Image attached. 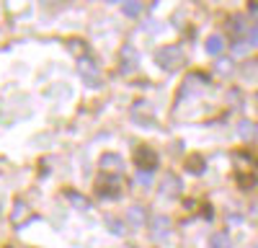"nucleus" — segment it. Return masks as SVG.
<instances>
[{"label": "nucleus", "mask_w": 258, "mask_h": 248, "mask_svg": "<svg viewBox=\"0 0 258 248\" xmlns=\"http://www.w3.org/2000/svg\"><path fill=\"white\" fill-rule=\"evenodd\" d=\"M155 62H158L163 70L173 73V70H178L183 65V49L176 47V44H168V47H163V49L155 52Z\"/></svg>", "instance_id": "f257e3e1"}, {"label": "nucleus", "mask_w": 258, "mask_h": 248, "mask_svg": "<svg viewBox=\"0 0 258 248\" xmlns=\"http://www.w3.org/2000/svg\"><path fill=\"white\" fill-rule=\"evenodd\" d=\"M78 70L85 80V86H91V88H98L101 86V75H98V68H96V62L91 57H80L78 59Z\"/></svg>", "instance_id": "f03ea898"}, {"label": "nucleus", "mask_w": 258, "mask_h": 248, "mask_svg": "<svg viewBox=\"0 0 258 248\" xmlns=\"http://www.w3.org/2000/svg\"><path fill=\"white\" fill-rule=\"evenodd\" d=\"M121 186H119V176H103L101 178V186H98V194L101 197H119Z\"/></svg>", "instance_id": "7ed1b4c3"}, {"label": "nucleus", "mask_w": 258, "mask_h": 248, "mask_svg": "<svg viewBox=\"0 0 258 248\" xmlns=\"http://www.w3.org/2000/svg\"><path fill=\"white\" fill-rule=\"evenodd\" d=\"M150 233H153V238H155V240H165V238H168V233H170V227H168V217H163V215L153 217Z\"/></svg>", "instance_id": "20e7f679"}, {"label": "nucleus", "mask_w": 258, "mask_h": 248, "mask_svg": "<svg viewBox=\"0 0 258 248\" xmlns=\"http://www.w3.org/2000/svg\"><path fill=\"white\" fill-rule=\"evenodd\" d=\"M178 192H181L178 176H173V173H165V178H163V186H160V194H163V197H176Z\"/></svg>", "instance_id": "39448f33"}, {"label": "nucleus", "mask_w": 258, "mask_h": 248, "mask_svg": "<svg viewBox=\"0 0 258 248\" xmlns=\"http://www.w3.org/2000/svg\"><path fill=\"white\" fill-rule=\"evenodd\" d=\"M145 220H147V215H145V207H140V204H132V207L126 210V222H129V225L142 227V225H145Z\"/></svg>", "instance_id": "423d86ee"}, {"label": "nucleus", "mask_w": 258, "mask_h": 248, "mask_svg": "<svg viewBox=\"0 0 258 248\" xmlns=\"http://www.w3.org/2000/svg\"><path fill=\"white\" fill-rule=\"evenodd\" d=\"M101 168H103V171H119V168H124V160H121L116 153H106V155L101 158Z\"/></svg>", "instance_id": "0eeeda50"}, {"label": "nucleus", "mask_w": 258, "mask_h": 248, "mask_svg": "<svg viewBox=\"0 0 258 248\" xmlns=\"http://www.w3.org/2000/svg\"><path fill=\"white\" fill-rule=\"evenodd\" d=\"M142 11H145V6H142V3H135V0H129V3H121V13H124L126 18H140Z\"/></svg>", "instance_id": "6e6552de"}, {"label": "nucleus", "mask_w": 258, "mask_h": 248, "mask_svg": "<svg viewBox=\"0 0 258 248\" xmlns=\"http://www.w3.org/2000/svg\"><path fill=\"white\" fill-rule=\"evenodd\" d=\"M204 49H207V54H220V52L225 49V39H222V36H209L207 44H204Z\"/></svg>", "instance_id": "1a4fd4ad"}, {"label": "nucleus", "mask_w": 258, "mask_h": 248, "mask_svg": "<svg viewBox=\"0 0 258 248\" xmlns=\"http://www.w3.org/2000/svg\"><path fill=\"white\" fill-rule=\"evenodd\" d=\"M121 54H126V65H121V70H124V73H132V70L137 68V52H135V47L126 44Z\"/></svg>", "instance_id": "9d476101"}, {"label": "nucleus", "mask_w": 258, "mask_h": 248, "mask_svg": "<svg viewBox=\"0 0 258 248\" xmlns=\"http://www.w3.org/2000/svg\"><path fill=\"white\" fill-rule=\"evenodd\" d=\"M209 248H232V243H230L227 233H214L209 238Z\"/></svg>", "instance_id": "9b49d317"}, {"label": "nucleus", "mask_w": 258, "mask_h": 248, "mask_svg": "<svg viewBox=\"0 0 258 248\" xmlns=\"http://www.w3.org/2000/svg\"><path fill=\"white\" fill-rule=\"evenodd\" d=\"M137 183H142L145 189L150 183H153V171H145V168H140V173H137Z\"/></svg>", "instance_id": "f8f14e48"}, {"label": "nucleus", "mask_w": 258, "mask_h": 248, "mask_svg": "<svg viewBox=\"0 0 258 248\" xmlns=\"http://www.w3.org/2000/svg\"><path fill=\"white\" fill-rule=\"evenodd\" d=\"M227 31H232V34L243 31V18H240V16H232V18H230V24H227Z\"/></svg>", "instance_id": "ddd939ff"}, {"label": "nucleus", "mask_w": 258, "mask_h": 248, "mask_svg": "<svg viewBox=\"0 0 258 248\" xmlns=\"http://www.w3.org/2000/svg\"><path fill=\"white\" fill-rule=\"evenodd\" d=\"M245 36H248V47H258V26L245 29Z\"/></svg>", "instance_id": "4468645a"}, {"label": "nucleus", "mask_w": 258, "mask_h": 248, "mask_svg": "<svg viewBox=\"0 0 258 248\" xmlns=\"http://www.w3.org/2000/svg\"><path fill=\"white\" fill-rule=\"evenodd\" d=\"M68 197H70L73 207H78V210H88V199L85 197H78V194H68Z\"/></svg>", "instance_id": "2eb2a0df"}, {"label": "nucleus", "mask_w": 258, "mask_h": 248, "mask_svg": "<svg viewBox=\"0 0 258 248\" xmlns=\"http://www.w3.org/2000/svg\"><path fill=\"white\" fill-rule=\"evenodd\" d=\"M240 137H255V127H253V124H248V121L240 124Z\"/></svg>", "instance_id": "dca6fc26"}, {"label": "nucleus", "mask_w": 258, "mask_h": 248, "mask_svg": "<svg viewBox=\"0 0 258 248\" xmlns=\"http://www.w3.org/2000/svg\"><path fill=\"white\" fill-rule=\"evenodd\" d=\"M109 230H111L114 235H124V225H121L119 220H109Z\"/></svg>", "instance_id": "f3484780"}, {"label": "nucleus", "mask_w": 258, "mask_h": 248, "mask_svg": "<svg viewBox=\"0 0 258 248\" xmlns=\"http://www.w3.org/2000/svg\"><path fill=\"white\" fill-rule=\"evenodd\" d=\"M26 212H29V210H26V204H18V207H16V210H13V222H18V220H21V217H24Z\"/></svg>", "instance_id": "a211bd4d"}, {"label": "nucleus", "mask_w": 258, "mask_h": 248, "mask_svg": "<svg viewBox=\"0 0 258 248\" xmlns=\"http://www.w3.org/2000/svg\"><path fill=\"white\" fill-rule=\"evenodd\" d=\"M217 70H220V73H230V70H232V62H230V59H227V62H225V59L217 62Z\"/></svg>", "instance_id": "6ab92c4d"}, {"label": "nucleus", "mask_w": 258, "mask_h": 248, "mask_svg": "<svg viewBox=\"0 0 258 248\" xmlns=\"http://www.w3.org/2000/svg\"><path fill=\"white\" fill-rule=\"evenodd\" d=\"M250 47L248 44H235V52H238V54H243V52H248Z\"/></svg>", "instance_id": "aec40b11"}]
</instances>
